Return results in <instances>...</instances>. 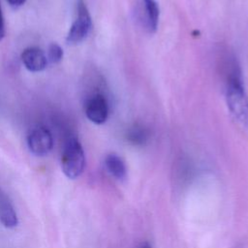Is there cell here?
<instances>
[{"mask_svg":"<svg viewBox=\"0 0 248 248\" xmlns=\"http://www.w3.org/2000/svg\"><path fill=\"white\" fill-rule=\"evenodd\" d=\"M225 96L228 108L233 119L248 129V97L241 74L225 78Z\"/></svg>","mask_w":248,"mask_h":248,"instance_id":"cell-1","label":"cell"},{"mask_svg":"<svg viewBox=\"0 0 248 248\" xmlns=\"http://www.w3.org/2000/svg\"><path fill=\"white\" fill-rule=\"evenodd\" d=\"M85 155L81 143L76 137H70L61 154V169L70 179L78 178L84 170Z\"/></svg>","mask_w":248,"mask_h":248,"instance_id":"cell-2","label":"cell"},{"mask_svg":"<svg viewBox=\"0 0 248 248\" xmlns=\"http://www.w3.org/2000/svg\"><path fill=\"white\" fill-rule=\"evenodd\" d=\"M92 27L91 16L83 0H78L77 4V16L73 21L66 37L69 45L81 43L89 34Z\"/></svg>","mask_w":248,"mask_h":248,"instance_id":"cell-3","label":"cell"},{"mask_svg":"<svg viewBox=\"0 0 248 248\" xmlns=\"http://www.w3.org/2000/svg\"><path fill=\"white\" fill-rule=\"evenodd\" d=\"M26 142L30 152L39 157L47 155L53 147L52 135L50 131L43 125H36L29 129Z\"/></svg>","mask_w":248,"mask_h":248,"instance_id":"cell-4","label":"cell"},{"mask_svg":"<svg viewBox=\"0 0 248 248\" xmlns=\"http://www.w3.org/2000/svg\"><path fill=\"white\" fill-rule=\"evenodd\" d=\"M86 117L94 124L105 123L108 116V103L102 93H94L89 96L84 106Z\"/></svg>","mask_w":248,"mask_h":248,"instance_id":"cell-5","label":"cell"},{"mask_svg":"<svg viewBox=\"0 0 248 248\" xmlns=\"http://www.w3.org/2000/svg\"><path fill=\"white\" fill-rule=\"evenodd\" d=\"M20 59L24 67L32 73L44 71L48 63L46 53L38 46L26 47L21 52Z\"/></svg>","mask_w":248,"mask_h":248,"instance_id":"cell-6","label":"cell"},{"mask_svg":"<svg viewBox=\"0 0 248 248\" xmlns=\"http://www.w3.org/2000/svg\"><path fill=\"white\" fill-rule=\"evenodd\" d=\"M0 222L8 229H14L18 224L17 215L14 205L2 191H0Z\"/></svg>","mask_w":248,"mask_h":248,"instance_id":"cell-7","label":"cell"},{"mask_svg":"<svg viewBox=\"0 0 248 248\" xmlns=\"http://www.w3.org/2000/svg\"><path fill=\"white\" fill-rule=\"evenodd\" d=\"M150 137L148 128L140 123H134L126 132V140L133 145H144Z\"/></svg>","mask_w":248,"mask_h":248,"instance_id":"cell-8","label":"cell"},{"mask_svg":"<svg viewBox=\"0 0 248 248\" xmlns=\"http://www.w3.org/2000/svg\"><path fill=\"white\" fill-rule=\"evenodd\" d=\"M144 16H145V26L150 33L156 32L159 22V7L156 0H142Z\"/></svg>","mask_w":248,"mask_h":248,"instance_id":"cell-9","label":"cell"},{"mask_svg":"<svg viewBox=\"0 0 248 248\" xmlns=\"http://www.w3.org/2000/svg\"><path fill=\"white\" fill-rule=\"evenodd\" d=\"M105 166L108 171L116 179H124L126 177L127 170L124 161L116 154H108L105 158Z\"/></svg>","mask_w":248,"mask_h":248,"instance_id":"cell-10","label":"cell"},{"mask_svg":"<svg viewBox=\"0 0 248 248\" xmlns=\"http://www.w3.org/2000/svg\"><path fill=\"white\" fill-rule=\"evenodd\" d=\"M63 55H64V52H63V49L62 47L56 44V43H51L48 46V49H47V60L52 63V64H57L59 63L62 58H63Z\"/></svg>","mask_w":248,"mask_h":248,"instance_id":"cell-11","label":"cell"},{"mask_svg":"<svg viewBox=\"0 0 248 248\" xmlns=\"http://www.w3.org/2000/svg\"><path fill=\"white\" fill-rule=\"evenodd\" d=\"M8 4L14 8V9H18L21 6L24 5V3L26 2V0H7Z\"/></svg>","mask_w":248,"mask_h":248,"instance_id":"cell-12","label":"cell"},{"mask_svg":"<svg viewBox=\"0 0 248 248\" xmlns=\"http://www.w3.org/2000/svg\"><path fill=\"white\" fill-rule=\"evenodd\" d=\"M5 37V23H4V17L2 15V10L0 6V42Z\"/></svg>","mask_w":248,"mask_h":248,"instance_id":"cell-13","label":"cell"},{"mask_svg":"<svg viewBox=\"0 0 248 248\" xmlns=\"http://www.w3.org/2000/svg\"><path fill=\"white\" fill-rule=\"evenodd\" d=\"M141 248H151V247H150V245L148 243H144Z\"/></svg>","mask_w":248,"mask_h":248,"instance_id":"cell-14","label":"cell"}]
</instances>
